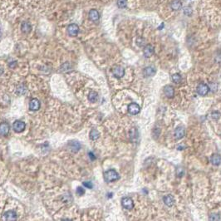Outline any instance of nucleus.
I'll use <instances>...</instances> for the list:
<instances>
[{"mask_svg":"<svg viewBox=\"0 0 221 221\" xmlns=\"http://www.w3.org/2000/svg\"><path fill=\"white\" fill-rule=\"evenodd\" d=\"M163 201L165 204V205L170 207V206H172L175 204V198L171 195H165V196H164V198H163Z\"/></svg>","mask_w":221,"mask_h":221,"instance_id":"2eb2a0df","label":"nucleus"},{"mask_svg":"<svg viewBox=\"0 0 221 221\" xmlns=\"http://www.w3.org/2000/svg\"><path fill=\"white\" fill-rule=\"evenodd\" d=\"M172 80H173V82H174V83H180V82H181L182 78H181V76H180V74H178V73H176V74H174V75L172 76Z\"/></svg>","mask_w":221,"mask_h":221,"instance_id":"4be33fe9","label":"nucleus"},{"mask_svg":"<svg viewBox=\"0 0 221 221\" xmlns=\"http://www.w3.org/2000/svg\"><path fill=\"white\" fill-rule=\"evenodd\" d=\"M121 205L124 209L131 210L134 208V202H133L132 199L130 198V197H124L121 199Z\"/></svg>","mask_w":221,"mask_h":221,"instance_id":"f03ea898","label":"nucleus"},{"mask_svg":"<svg viewBox=\"0 0 221 221\" xmlns=\"http://www.w3.org/2000/svg\"><path fill=\"white\" fill-rule=\"evenodd\" d=\"M181 6H182V4L180 0H174L170 4V7L172 8V10H175V11L179 10L181 8Z\"/></svg>","mask_w":221,"mask_h":221,"instance_id":"6ab92c4d","label":"nucleus"},{"mask_svg":"<svg viewBox=\"0 0 221 221\" xmlns=\"http://www.w3.org/2000/svg\"><path fill=\"white\" fill-rule=\"evenodd\" d=\"M90 138L91 140H97V139L99 138V132H98L97 130L96 129H92L90 132Z\"/></svg>","mask_w":221,"mask_h":221,"instance_id":"412c9836","label":"nucleus"},{"mask_svg":"<svg viewBox=\"0 0 221 221\" xmlns=\"http://www.w3.org/2000/svg\"><path fill=\"white\" fill-rule=\"evenodd\" d=\"M79 149H80V145H79L77 142H72L71 143V150L74 151V152H77L78 151Z\"/></svg>","mask_w":221,"mask_h":221,"instance_id":"b1692460","label":"nucleus"},{"mask_svg":"<svg viewBox=\"0 0 221 221\" xmlns=\"http://www.w3.org/2000/svg\"><path fill=\"white\" fill-rule=\"evenodd\" d=\"M21 30H22L23 33H28L32 30V26H31V24L29 23L23 22L22 23V25H21Z\"/></svg>","mask_w":221,"mask_h":221,"instance_id":"f3484780","label":"nucleus"},{"mask_svg":"<svg viewBox=\"0 0 221 221\" xmlns=\"http://www.w3.org/2000/svg\"><path fill=\"white\" fill-rule=\"evenodd\" d=\"M98 99V94L96 92H91L88 95V100L91 102H96Z\"/></svg>","mask_w":221,"mask_h":221,"instance_id":"aec40b11","label":"nucleus"},{"mask_svg":"<svg viewBox=\"0 0 221 221\" xmlns=\"http://www.w3.org/2000/svg\"><path fill=\"white\" fill-rule=\"evenodd\" d=\"M67 30H68V33L71 37H75L79 33V27L75 23H72V24L68 25Z\"/></svg>","mask_w":221,"mask_h":221,"instance_id":"39448f33","label":"nucleus"},{"mask_svg":"<svg viewBox=\"0 0 221 221\" xmlns=\"http://www.w3.org/2000/svg\"><path fill=\"white\" fill-rule=\"evenodd\" d=\"M39 108H40V101H38V99H36V98L32 99L30 102H29V109L31 111L36 112Z\"/></svg>","mask_w":221,"mask_h":221,"instance_id":"9d476101","label":"nucleus"},{"mask_svg":"<svg viewBox=\"0 0 221 221\" xmlns=\"http://www.w3.org/2000/svg\"><path fill=\"white\" fill-rule=\"evenodd\" d=\"M25 123L23 122V121H16L15 122L13 123V130L16 131V132H22V131H24V129H25Z\"/></svg>","mask_w":221,"mask_h":221,"instance_id":"6e6552de","label":"nucleus"},{"mask_svg":"<svg viewBox=\"0 0 221 221\" xmlns=\"http://www.w3.org/2000/svg\"><path fill=\"white\" fill-rule=\"evenodd\" d=\"M185 134V128L183 126H178L176 127V129L175 130V133H174V135L177 140H180V139L183 138L184 135Z\"/></svg>","mask_w":221,"mask_h":221,"instance_id":"9b49d317","label":"nucleus"},{"mask_svg":"<svg viewBox=\"0 0 221 221\" xmlns=\"http://www.w3.org/2000/svg\"><path fill=\"white\" fill-rule=\"evenodd\" d=\"M164 93L165 95L169 98H172L174 97V95H175V90H174V88H173L172 86H165L164 87Z\"/></svg>","mask_w":221,"mask_h":221,"instance_id":"4468645a","label":"nucleus"},{"mask_svg":"<svg viewBox=\"0 0 221 221\" xmlns=\"http://www.w3.org/2000/svg\"><path fill=\"white\" fill-rule=\"evenodd\" d=\"M77 194L79 195H83L85 194V190H84L83 187L77 188Z\"/></svg>","mask_w":221,"mask_h":221,"instance_id":"bb28decb","label":"nucleus"},{"mask_svg":"<svg viewBox=\"0 0 221 221\" xmlns=\"http://www.w3.org/2000/svg\"><path fill=\"white\" fill-rule=\"evenodd\" d=\"M88 17H89V19H90L91 21H92L94 23H97L98 21H99V19H100V14H99L97 10L92 9L89 12Z\"/></svg>","mask_w":221,"mask_h":221,"instance_id":"0eeeda50","label":"nucleus"},{"mask_svg":"<svg viewBox=\"0 0 221 221\" xmlns=\"http://www.w3.org/2000/svg\"><path fill=\"white\" fill-rule=\"evenodd\" d=\"M156 74V69L153 67H147L143 70V75L145 77H153Z\"/></svg>","mask_w":221,"mask_h":221,"instance_id":"dca6fc26","label":"nucleus"},{"mask_svg":"<svg viewBox=\"0 0 221 221\" xmlns=\"http://www.w3.org/2000/svg\"><path fill=\"white\" fill-rule=\"evenodd\" d=\"M120 176L118 175V173L116 172L115 170H108L107 171H106L104 174V179L106 182H112V181H116V180H119Z\"/></svg>","mask_w":221,"mask_h":221,"instance_id":"f257e3e1","label":"nucleus"},{"mask_svg":"<svg viewBox=\"0 0 221 221\" xmlns=\"http://www.w3.org/2000/svg\"><path fill=\"white\" fill-rule=\"evenodd\" d=\"M184 173V169L183 168H178L176 170V174H177V176H179V177H181V176H183Z\"/></svg>","mask_w":221,"mask_h":221,"instance_id":"a878e982","label":"nucleus"},{"mask_svg":"<svg viewBox=\"0 0 221 221\" xmlns=\"http://www.w3.org/2000/svg\"><path fill=\"white\" fill-rule=\"evenodd\" d=\"M9 125L6 122L0 124V135H7L9 133Z\"/></svg>","mask_w":221,"mask_h":221,"instance_id":"ddd939ff","label":"nucleus"},{"mask_svg":"<svg viewBox=\"0 0 221 221\" xmlns=\"http://www.w3.org/2000/svg\"><path fill=\"white\" fill-rule=\"evenodd\" d=\"M141 111V107L137 103H131L128 106V112L131 115H136Z\"/></svg>","mask_w":221,"mask_h":221,"instance_id":"423d86ee","label":"nucleus"},{"mask_svg":"<svg viewBox=\"0 0 221 221\" xmlns=\"http://www.w3.org/2000/svg\"><path fill=\"white\" fill-rule=\"evenodd\" d=\"M112 74L116 78H121L125 74V70L121 66H115L112 68Z\"/></svg>","mask_w":221,"mask_h":221,"instance_id":"20e7f679","label":"nucleus"},{"mask_svg":"<svg viewBox=\"0 0 221 221\" xmlns=\"http://www.w3.org/2000/svg\"><path fill=\"white\" fill-rule=\"evenodd\" d=\"M117 5L120 8H125L126 7V0H118Z\"/></svg>","mask_w":221,"mask_h":221,"instance_id":"393cba45","label":"nucleus"},{"mask_svg":"<svg viewBox=\"0 0 221 221\" xmlns=\"http://www.w3.org/2000/svg\"><path fill=\"white\" fill-rule=\"evenodd\" d=\"M220 116V113L218 112H214L212 113V117H213V119H214V120L219 119Z\"/></svg>","mask_w":221,"mask_h":221,"instance_id":"cd10ccee","label":"nucleus"},{"mask_svg":"<svg viewBox=\"0 0 221 221\" xmlns=\"http://www.w3.org/2000/svg\"><path fill=\"white\" fill-rule=\"evenodd\" d=\"M0 37H1V33H0Z\"/></svg>","mask_w":221,"mask_h":221,"instance_id":"c756f323","label":"nucleus"},{"mask_svg":"<svg viewBox=\"0 0 221 221\" xmlns=\"http://www.w3.org/2000/svg\"><path fill=\"white\" fill-rule=\"evenodd\" d=\"M212 164L214 165H219L221 163V156L219 154H214L210 158Z\"/></svg>","mask_w":221,"mask_h":221,"instance_id":"a211bd4d","label":"nucleus"},{"mask_svg":"<svg viewBox=\"0 0 221 221\" xmlns=\"http://www.w3.org/2000/svg\"><path fill=\"white\" fill-rule=\"evenodd\" d=\"M26 87L23 86V85H21V86H19L17 88V93L19 94V95H23V94L26 92Z\"/></svg>","mask_w":221,"mask_h":221,"instance_id":"5701e85b","label":"nucleus"},{"mask_svg":"<svg viewBox=\"0 0 221 221\" xmlns=\"http://www.w3.org/2000/svg\"><path fill=\"white\" fill-rule=\"evenodd\" d=\"M4 220H17V214L13 211V210H9L7 211L6 213L4 214Z\"/></svg>","mask_w":221,"mask_h":221,"instance_id":"f8f14e48","label":"nucleus"},{"mask_svg":"<svg viewBox=\"0 0 221 221\" xmlns=\"http://www.w3.org/2000/svg\"><path fill=\"white\" fill-rule=\"evenodd\" d=\"M83 185H84V186L86 188H87V189H92V184L91 183V182H89V181H87V182H84L83 183Z\"/></svg>","mask_w":221,"mask_h":221,"instance_id":"c85d7f7f","label":"nucleus"},{"mask_svg":"<svg viewBox=\"0 0 221 221\" xmlns=\"http://www.w3.org/2000/svg\"><path fill=\"white\" fill-rule=\"evenodd\" d=\"M196 90H197V93L199 96H206L210 91V87L205 83H199Z\"/></svg>","mask_w":221,"mask_h":221,"instance_id":"7ed1b4c3","label":"nucleus"},{"mask_svg":"<svg viewBox=\"0 0 221 221\" xmlns=\"http://www.w3.org/2000/svg\"><path fill=\"white\" fill-rule=\"evenodd\" d=\"M155 53V49H154V47L150 44H148L146 45L145 48H144V50H143V53H144V56L146 57H150L154 54Z\"/></svg>","mask_w":221,"mask_h":221,"instance_id":"1a4fd4ad","label":"nucleus"}]
</instances>
